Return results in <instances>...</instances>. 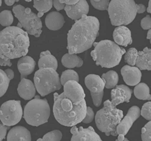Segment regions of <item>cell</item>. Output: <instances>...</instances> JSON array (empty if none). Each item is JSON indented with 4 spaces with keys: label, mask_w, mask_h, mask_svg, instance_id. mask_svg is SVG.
<instances>
[{
    "label": "cell",
    "mask_w": 151,
    "mask_h": 141,
    "mask_svg": "<svg viewBox=\"0 0 151 141\" xmlns=\"http://www.w3.org/2000/svg\"><path fill=\"white\" fill-rule=\"evenodd\" d=\"M63 86V93L54 94L53 114L60 125L73 127L81 123L86 117V95L81 84L76 81H68Z\"/></svg>",
    "instance_id": "1"
},
{
    "label": "cell",
    "mask_w": 151,
    "mask_h": 141,
    "mask_svg": "<svg viewBox=\"0 0 151 141\" xmlns=\"http://www.w3.org/2000/svg\"><path fill=\"white\" fill-rule=\"evenodd\" d=\"M100 30V22L95 17L83 15L76 21L68 33L67 49L69 54H80L90 49Z\"/></svg>",
    "instance_id": "2"
},
{
    "label": "cell",
    "mask_w": 151,
    "mask_h": 141,
    "mask_svg": "<svg viewBox=\"0 0 151 141\" xmlns=\"http://www.w3.org/2000/svg\"><path fill=\"white\" fill-rule=\"evenodd\" d=\"M28 34L18 27H6L0 31V58L9 61L26 55L30 46Z\"/></svg>",
    "instance_id": "3"
},
{
    "label": "cell",
    "mask_w": 151,
    "mask_h": 141,
    "mask_svg": "<svg viewBox=\"0 0 151 141\" xmlns=\"http://www.w3.org/2000/svg\"><path fill=\"white\" fill-rule=\"evenodd\" d=\"M94 50L91 56L96 65L101 68H111L119 65L126 50L116 42L110 40H103L93 44Z\"/></svg>",
    "instance_id": "4"
},
{
    "label": "cell",
    "mask_w": 151,
    "mask_h": 141,
    "mask_svg": "<svg viewBox=\"0 0 151 141\" xmlns=\"http://www.w3.org/2000/svg\"><path fill=\"white\" fill-rule=\"evenodd\" d=\"M124 113L116 109L110 100L103 103V107L98 110L95 115V124L98 130L106 136H116V127L123 119Z\"/></svg>",
    "instance_id": "5"
},
{
    "label": "cell",
    "mask_w": 151,
    "mask_h": 141,
    "mask_svg": "<svg viewBox=\"0 0 151 141\" xmlns=\"http://www.w3.org/2000/svg\"><path fill=\"white\" fill-rule=\"evenodd\" d=\"M107 10L112 25H127L136 17L138 4L134 0H111Z\"/></svg>",
    "instance_id": "6"
},
{
    "label": "cell",
    "mask_w": 151,
    "mask_h": 141,
    "mask_svg": "<svg viewBox=\"0 0 151 141\" xmlns=\"http://www.w3.org/2000/svg\"><path fill=\"white\" fill-rule=\"evenodd\" d=\"M50 115V108L47 100L40 99L39 95H35L27 103L23 117L28 125L39 127L47 123Z\"/></svg>",
    "instance_id": "7"
},
{
    "label": "cell",
    "mask_w": 151,
    "mask_h": 141,
    "mask_svg": "<svg viewBox=\"0 0 151 141\" xmlns=\"http://www.w3.org/2000/svg\"><path fill=\"white\" fill-rule=\"evenodd\" d=\"M34 81L37 92L42 96L60 90L63 86L58 72L50 68H39L34 74Z\"/></svg>",
    "instance_id": "8"
},
{
    "label": "cell",
    "mask_w": 151,
    "mask_h": 141,
    "mask_svg": "<svg viewBox=\"0 0 151 141\" xmlns=\"http://www.w3.org/2000/svg\"><path fill=\"white\" fill-rule=\"evenodd\" d=\"M13 12L19 20L22 28L28 34L39 37L42 34V23L40 18L33 13L30 8H25L21 4H18L13 8Z\"/></svg>",
    "instance_id": "9"
},
{
    "label": "cell",
    "mask_w": 151,
    "mask_h": 141,
    "mask_svg": "<svg viewBox=\"0 0 151 141\" xmlns=\"http://www.w3.org/2000/svg\"><path fill=\"white\" fill-rule=\"evenodd\" d=\"M23 109L20 100H8L0 106V120L7 126H14L20 122Z\"/></svg>",
    "instance_id": "10"
},
{
    "label": "cell",
    "mask_w": 151,
    "mask_h": 141,
    "mask_svg": "<svg viewBox=\"0 0 151 141\" xmlns=\"http://www.w3.org/2000/svg\"><path fill=\"white\" fill-rule=\"evenodd\" d=\"M72 134V141H101V139L91 126L84 129L83 127L78 128L76 126H73L70 129Z\"/></svg>",
    "instance_id": "11"
},
{
    "label": "cell",
    "mask_w": 151,
    "mask_h": 141,
    "mask_svg": "<svg viewBox=\"0 0 151 141\" xmlns=\"http://www.w3.org/2000/svg\"><path fill=\"white\" fill-rule=\"evenodd\" d=\"M140 115V109L137 106L130 108L126 116L123 119L116 127L118 134L127 135L134 122L137 120Z\"/></svg>",
    "instance_id": "12"
},
{
    "label": "cell",
    "mask_w": 151,
    "mask_h": 141,
    "mask_svg": "<svg viewBox=\"0 0 151 141\" xmlns=\"http://www.w3.org/2000/svg\"><path fill=\"white\" fill-rule=\"evenodd\" d=\"M89 4L86 0H79L74 4H66L64 10L68 17L73 20H78L83 15H87L89 12Z\"/></svg>",
    "instance_id": "13"
},
{
    "label": "cell",
    "mask_w": 151,
    "mask_h": 141,
    "mask_svg": "<svg viewBox=\"0 0 151 141\" xmlns=\"http://www.w3.org/2000/svg\"><path fill=\"white\" fill-rule=\"evenodd\" d=\"M120 72L124 82L127 85L136 86L141 81V70L137 67L125 65L122 67Z\"/></svg>",
    "instance_id": "14"
},
{
    "label": "cell",
    "mask_w": 151,
    "mask_h": 141,
    "mask_svg": "<svg viewBox=\"0 0 151 141\" xmlns=\"http://www.w3.org/2000/svg\"><path fill=\"white\" fill-rule=\"evenodd\" d=\"M132 91L124 84L116 85L111 91V103L114 106L124 102L129 103L132 97Z\"/></svg>",
    "instance_id": "15"
},
{
    "label": "cell",
    "mask_w": 151,
    "mask_h": 141,
    "mask_svg": "<svg viewBox=\"0 0 151 141\" xmlns=\"http://www.w3.org/2000/svg\"><path fill=\"white\" fill-rule=\"evenodd\" d=\"M36 88L34 84L30 79L22 78L18 84L17 92L18 95L25 100H30L35 96Z\"/></svg>",
    "instance_id": "16"
},
{
    "label": "cell",
    "mask_w": 151,
    "mask_h": 141,
    "mask_svg": "<svg viewBox=\"0 0 151 141\" xmlns=\"http://www.w3.org/2000/svg\"><path fill=\"white\" fill-rule=\"evenodd\" d=\"M115 42L121 46L127 47L132 44L131 31L125 26H118L113 33Z\"/></svg>",
    "instance_id": "17"
},
{
    "label": "cell",
    "mask_w": 151,
    "mask_h": 141,
    "mask_svg": "<svg viewBox=\"0 0 151 141\" xmlns=\"http://www.w3.org/2000/svg\"><path fill=\"white\" fill-rule=\"evenodd\" d=\"M36 65L35 60L30 56H22L18 60L17 68L21 75V79L26 78L34 71Z\"/></svg>",
    "instance_id": "18"
},
{
    "label": "cell",
    "mask_w": 151,
    "mask_h": 141,
    "mask_svg": "<svg viewBox=\"0 0 151 141\" xmlns=\"http://www.w3.org/2000/svg\"><path fill=\"white\" fill-rule=\"evenodd\" d=\"M6 140L8 141H30V132L22 126H16L9 130Z\"/></svg>",
    "instance_id": "19"
},
{
    "label": "cell",
    "mask_w": 151,
    "mask_h": 141,
    "mask_svg": "<svg viewBox=\"0 0 151 141\" xmlns=\"http://www.w3.org/2000/svg\"><path fill=\"white\" fill-rule=\"evenodd\" d=\"M85 85L92 93H100L104 91L105 83L103 79L97 74H88L84 79Z\"/></svg>",
    "instance_id": "20"
},
{
    "label": "cell",
    "mask_w": 151,
    "mask_h": 141,
    "mask_svg": "<svg viewBox=\"0 0 151 141\" xmlns=\"http://www.w3.org/2000/svg\"><path fill=\"white\" fill-rule=\"evenodd\" d=\"M45 23L46 27L49 30L56 31L60 29L64 26L65 20L60 13L59 12H52L46 16Z\"/></svg>",
    "instance_id": "21"
},
{
    "label": "cell",
    "mask_w": 151,
    "mask_h": 141,
    "mask_svg": "<svg viewBox=\"0 0 151 141\" xmlns=\"http://www.w3.org/2000/svg\"><path fill=\"white\" fill-rule=\"evenodd\" d=\"M135 64L141 70H151V49L145 47L139 51Z\"/></svg>",
    "instance_id": "22"
},
{
    "label": "cell",
    "mask_w": 151,
    "mask_h": 141,
    "mask_svg": "<svg viewBox=\"0 0 151 141\" xmlns=\"http://www.w3.org/2000/svg\"><path fill=\"white\" fill-rule=\"evenodd\" d=\"M38 66L39 68H50L57 70L58 68V62L55 56L52 55L49 50H46L40 53Z\"/></svg>",
    "instance_id": "23"
},
{
    "label": "cell",
    "mask_w": 151,
    "mask_h": 141,
    "mask_svg": "<svg viewBox=\"0 0 151 141\" xmlns=\"http://www.w3.org/2000/svg\"><path fill=\"white\" fill-rule=\"evenodd\" d=\"M61 63L66 68L73 69L74 68H81L83 65V60L78 56L77 54H69L68 53L63 56Z\"/></svg>",
    "instance_id": "24"
},
{
    "label": "cell",
    "mask_w": 151,
    "mask_h": 141,
    "mask_svg": "<svg viewBox=\"0 0 151 141\" xmlns=\"http://www.w3.org/2000/svg\"><path fill=\"white\" fill-rule=\"evenodd\" d=\"M134 94L135 96L141 100H151L150 89L147 84L144 83H139L134 88Z\"/></svg>",
    "instance_id": "25"
},
{
    "label": "cell",
    "mask_w": 151,
    "mask_h": 141,
    "mask_svg": "<svg viewBox=\"0 0 151 141\" xmlns=\"http://www.w3.org/2000/svg\"><path fill=\"white\" fill-rule=\"evenodd\" d=\"M53 5V0H34V7L39 12L37 16L41 18L45 13L48 12Z\"/></svg>",
    "instance_id": "26"
},
{
    "label": "cell",
    "mask_w": 151,
    "mask_h": 141,
    "mask_svg": "<svg viewBox=\"0 0 151 141\" xmlns=\"http://www.w3.org/2000/svg\"><path fill=\"white\" fill-rule=\"evenodd\" d=\"M101 78L105 83V88L106 89L114 88L119 83V75L115 70H109L106 73H103Z\"/></svg>",
    "instance_id": "27"
},
{
    "label": "cell",
    "mask_w": 151,
    "mask_h": 141,
    "mask_svg": "<svg viewBox=\"0 0 151 141\" xmlns=\"http://www.w3.org/2000/svg\"><path fill=\"white\" fill-rule=\"evenodd\" d=\"M60 82L62 85L64 86L66 82L70 80H74L79 82V78L78 74L75 71V70L71 69H68L67 70H64L62 73L61 74V76L60 78Z\"/></svg>",
    "instance_id": "28"
},
{
    "label": "cell",
    "mask_w": 151,
    "mask_h": 141,
    "mask_svg": "<svg viewBox=\"0 0 151 141\" xmlns=\"http://www.w3.org/2000/svg\"><path fill=\"white\" fill-rule=\"evenodd\" d=\"M139 55V52L135 48H130L127 50L124 55L125 62L129 65L134 66Z\"/></svg>",
    "instance_id": "29"
},
{
    "label": "cell",
    "mask_w": 151,
    "mask_h": 141,
    "mask_svg": "<svg viewBox=\"0 0 151 141\" xmlns=\"http://www.w3.org/2000/svg\"><path fill=\"white\" fill-rule=\"evenodd\" d=\"M10 80L7 76L4 70L0 69V98L7 91Z\"/></svg>",
    "instance_id": "30"
},
{
    "label": "cell",
    "mask_w": 151,
    "mask_h": 141,
    "mask_svg": "<svg viewBox=\"0 0 151 141\" xmlns=\"http://www.w3.org/2000/svg\"><path fill=\"white\" fill-rule=\"evenodd\" d=\"M14 20L12 11L3 10L0 13V24L3 27H9Z\"/></svg>",
    "instance_id": "31"
},
{
    "label": "cell",
    "mask_w": 151,
    "mask_h": 141,
    "mask_svg": "<svg viewBox=\"0 0 151 141\" xmlns=\"http://www.w3.org/2000/svg\"><path fill=\"white\" fill-rule=\"evenodd\" d=\"M63 138V134L59 130L50 131L44 135L42 139H38L37 140L44 141H60Z\"/></svg>",
    "instance_id": "32"
},
{
    "label": "cell",
    "mask_w": 151,
    "mask_h": 141,
    "mask_svg": "<svg viewBox=\"0 0 151 141\" xmlns=\"http://www.w3.org/2000/svg\"><path fill=\"white\" fill-rule=\"evenodd\" d=\"M92 6L98 10H107L110 4V0H90Z\"/></svg>",
    "instance_id": "33"
},
{
    "label": "cell",
    "mask_w": 151,
    "mask_h": 141,
    "mask_svg": "<svg viewBox=\"0 0 151 141\" xmlns=\"http://www.w3.org/2000/svg\"><path fill=\"white\" fill-rule=\"evenodd\" d=\"M141 138L143 141H151V120L142 129Z\"/></svg>",
    "instance_id": "34"
},
{
    "label": "cell",
    "mask_w": 151,
    "mask_h": 141,
    "mask_svg": "<svg viewBox=\"0 0 151 141\" xmlns=\"http://www.w3.org/2000/svg\"><path fill=\"white\" fill-rule=\"evenodd\" d=\"M140 115L147 120H151V101L144 103L140 110Z\"/></svg>",
    "instance_id": "35"
},
{
    "label": "cell",
    "mask_w": 151,
    "mask_h": 141,
    "mask_svg": "<svg viewBox=\"0 0 151 141\" xmlns=\"http://www.w3.org/2000/svg\"><path fill=\"white\" fill-rule=\"evenodd\" d=\"M90 93H91V96L92 98L94 105L96 107H99L101 105L103 98L104 95V91L100 93L90 92Z\"/></svg>",
    "instance_id": "36"
},
{
    "label": "cell",
    "mask_w": 151,
    "mask_h": 141,
    "mask_svg": "<svg viewBox=\"0 0 151 141\" xmlns=\"http://www.w3.org/2000/svg\"><path fill=\"white\" fill-rule=\"evenodd\" d=\"M94 118H95V115H94V113L93 109L89 106H87L86 115L83 119V122L84 124H89L93 122Z\"/></svg>",
    "instance_id": "37"
},
{
    "label": "cell",
    "mask_w": 151,
    "mask_h": 141,
    "mask_svg": "<svg viewBox=\"0 0 151 141\" xmlns=\"http://www.w3.org/2000/svg\"><path fill=\"white\" fill-rule=\"evenodd\" d=\"M140 25L144 30H149L151 29V17L147 15L141 20Z\"/></svg>",
    "instance_id": "38"
},
{
    "label": "cell",
    "mask_w": 151,
    "mask_h": 141,
    "mask_svg": "<svg viewBox=\"0 0 151 141\" xmlns=\"http://www.w3.org/2000/svg\"><path fill=\"white\" fill-rule=\"evenodd\" d=\"M10 127L4 125L1 122H0V141H1L5 139L7 131L8 129H9Z\"/></svg>",
    "instance_id": "39"
},
{
    "label": "cell",
    "mask_w": 151,
    "mask_h": 141,
    "mask_svg": "<svg viewBox=\"0 0 151 141\" xmlns=\"http://www.w3.org/2000/svg\"><path fill=\"white\" fill-rule=\"evenodd\" d=\"M53 5L57 11L59 12L62 10H64L66 4L65 3H60L59 0H53Z\"/></svg>",
    "instance_id": "40"
},
{
    "label": "cell",
    "mask_w": 151,
    "mask_h": 141,
    "mask_svg": "<svg viewBox=\"0 0 151 141\" xmlns=\"http://www.w3.org/2000/svg\"><path fill=\"white\" fill-rule=\"evenodd\" d=\"M4 72H5L6 74L7 75V76L9 79V80H12L14 78V76H15V73H14V71L11 69H6L4 70Z\"/></svg>",
    "instance_id": "41"
},
{
    "label": "cell",
    "mask_w": 151,
    "mask_h": 141,
    "mask_svg": "<svg viewBox=\"0 0 151 141\" xmlns=\"http://www.w3.org/2000/svg\"><path fill=\"white\" fill-rule=\"evenodd\" d=\"M0 65L1 66H9L11 67L12 65V63L11 62V60L6 61L4 59H2L1 58H0Z\"/></svg>",
    "instance_id": "42"
},
{
    "label": "cell",
    "mask_w": 151,
    "mask_h": 141,
    "mask_svg": "<svg viewBox=\"0 0 151 141\" xmlns=\"http://www.w3.org/2000/svg\"><path fill=\"white\" fill-rule=\"evenodd\" d=\"M79 0H59V1L62 3H65V4L68 5H71V4H74L77 3Z\"/></svg>",
    "instance_id": "43"
},
{
    "label": "cell",
    "mask_w": 151,
    "mask_h": 141,
    "mask_svg": "<svg viewBox=\"0 0 151 141\" xmlns=\"http://www.w3.org/2000/svg\"><path fill=\"white\" fill-rule=\"evenodd\" d=\"M146 11V8L143 4H138V10L137 13H143Z\"/></svg>",
    "instance_id": "44"
},
{
    "label": "cell",
    "mask_w": 151,
    "mask_h": 141,
    "mask_svg": "<svg viewBox=\"0 0 151 141\" xmlns=\"http://www.w3.org/2000/svg\"><path fill=\"white\" fill-rule=\"evenodd\" d=\"M19 0H4V3L6 4V5L10 6L14 4L15 2H18Z\"/></svg>",
    "instance_id": "45"
},
{
    "label": "cell",
    "mask_w": 151,
    "mask_h": 141,
    "mask_svg": "<svg viewBox=\"0 0 151 141\" xmlns=\"http://www.w3.org/2000/svg\"><path fill=\"white\" fill-rule=\"evenodd\" d=\"M117 140H119V141H126V140H129L125 137V135L119 134V137H118Z\"/></svg>",
    "instance_id": "46"
},
{
    "label": "cell",
    "mask_w": 151,
    "mask_h": 141,
    "mask_svg": "<svg viewBox=\"0 0 151 141\" xmlns=\"http://www.w3.org/2000/svg\"><path fill=\"white\" fill-rule=\"evenodd\" d=\"M147 39L150 40V43L151 44V29H149L147 33Z\"/></svg>",
    "instance_id": "47"
},
{
    "label": "cell",
    "mask_w": 151,
    "mask_h": 141,
    "mask_svg": "<svg viewBox=\"0 0 151 141\" xmlns=\"http://www.w3.org/2000/svg\"><path fill=\"white\" fill-rule=\"evenodd\" d=\"M147 12L151 14V0H149V6L147 8Z\"/></svg>",
    "instance_id": "48"
},
{
    "label": "cell",
    "mask_w": 151,
    "mask_h": 141,
    "mask_svg": "<svg viewBox=\"0 0 151 141\" xmlns=\"http://www.w3.org/2000/svg\"><path fill=\"white\" fill-rule=\"evenodd\" d=\"M25 1L27 2H30L31 1H32V0H25Z\"/></svg>",
    "instance_id": "49"
},
{
    "label": "cell",
    "mask_w": 151,
    "mask_h": 141,
    "mask_svg": "<svg viewBox=\"0 0 151 141\" xmlns=\"http://www.w3.org/2000/svg\"><path fill=\"white\" fill-rule=\"evenodd\" d=\"M1 4H2V0H0V6H1Z\"/></svg>",
    "instance_id": "50"
}]
</instances>
